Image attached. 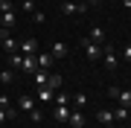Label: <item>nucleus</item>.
Listing matches in <instances>:
<instances>
[{"instance_id": "nucleus-1", "label": "nucleus", "mask_w": 131, "mask_h": 128, "mask_svg": "<svg viewBox=\"0 0 131 128\" xmlns=\"http://www.w3.org/2000/svg\"><path fill=\"white\" fill-rule=\"evenodd\" d=\"M82 50H84V55H88L90 61H102V47H99V44H93L90 38L82 41Z\"/></svg>"}, {"instance_id": "nucleus-2", "label": "nucleus", "mask_w": 131, "mask_h": 128, "mask_svg": "<svg viewBox=\"0 0 131 128\" xmlns=\"http://www.w3.org/2000/svg\"><path fill=\"white\" fill-rule=\"evenodd\" d=\"M108 96L119 99V105H122V108H128V111H131V90H119V87H111V90H108Z\"/></svg>"}, {"instance_id": "nucleus-3", "label": "nucleus", "mask_w": 131, "mask_h": 128, "mask_svg": "<svg viewBox=\"0 0 131 128\" xmlns=\"http://www.w3.org/2000/svg\"><path fill=\"white\" fill-rule=\"evenodd\" d=\"M102 64L108 67V70H117V50L108 47V44H105V50H102Z\"/></svg>"}, {"instance_id": "nucleus-4", "label": "nucleus", "mask_w": 131, "mask_h": 128, "mask_svg": "<svg viewBox=\"0 0 131 128\" xmlns=\"http://www.w3.org/2000/svg\"><path fill=\"white\" fill-rule=\"evenodd\" d=\"M61 12L64 15H84L88 12V3H73V0H67V3L61 6Z\"/></svg>"}, {"instance_id": "nucleus-5", "label": "nucleus", "mask_w": 131, "mask_h": 128, "mask_svg": "<svg viewBox=\"0 0 131 128\" xmlns=\"http://www.w3.org/2000/svg\"><path fill=\"white\" fill-rule=\"evenodd\" d=\"M18 52H20V55H38V41H35V38H26V41H20Z\"/></svg>"}, {"instance_id": "nucleus-6", "label": "nucleus", "mask_w": 131, "mask_h": 128, "mask_svg": "<svg viewBox=\"0 0 131 128\" xmlns=\"http://www.w3.org/2000/svg\"><path fill=\"white\" fill-rule=\"evenodd\" d=\"M67 125H70V128H84V125H88V119H84L82 111H70V119H67Z\"/></svg>"}, {"instance_id": "nucleus-7", "label": "nucleus", "mask_w": 131, "mask_h": 128, "mask_svg": "<svg viewBox=\"0 0 131 128\" xmlns=\"http://www.w3.org/2000/svg\"><path fill=\"white\" fill-rule=\"evenodd\" d=\"M52 119H56V122H67V119H70V108H67V105H56V108H52Z\"/></svg>"}, {"instance_id": "nucleus-8", "label": "nucleus", "mask_w": 131, "mask_h": 128, "mask_svg": "<svg viewBox=\"0 0 131 128\" xmlns=\"http://www.w3.org/2000/svg\"><path fill=\"white\" fill-rule=\"evenodd\" d=\"M50 55L56 58V61L67 58V44H64V41H56V44H52V50H50Z\"/></svg>"}, {"instance_id": "nucleus-9", "label": "nucleus", "mask_w": 131, "mask_h": 128, "mask_svg": "<svg viewBox=\"0 0 131 128\" xmlns=\"http://www.w3.org/2000/svg\"><path fill=\"white\" fill-rule=\"evenodd\" d=\"M35 61H38V70H50L56 58H52L50 52H38V55H35Z\"/></svg>"}, {"instance_id": "nucleus-10", "label": "nucleus", "mask_w": 131, "mask_h": 128, "mask_svg": "<svg viewBox=\"0 0 131 128\" xmlns=\"http://www.w3.org/2000/svg\"><path fill=\"white\" fill-rule=\"evenodd\" d=\"M15 20H18V15H15V9H12V12H0V26L12 29V26H15Z\"/></svg>"}, {"instance_id": "nucleus-11", "label": "nucleus", "mask_w": 131, "mask_h": 128, "mask_svg": "<svg viewBox=\"0 0 131 128\" xmlns=\"http://www.w3.org/2000/svg\"><path fill=\"white\" fill-rule=\"evenodd\" d=\"M96 122L99 125H111L114 122V111H96Z\"/></svg>"}, {"instance_id": "nucleus-12", "label": "nucleus", "mask_w": 131, "mask_h": 128, "mask_svg": "<svg viewBox=\"0 0 131 128\" xmlns=\"http://www.w3.org/2000/svg\"><path fill=\"white\" fill-rule=\"evenodd\" d=\"M88 38L93 41V44H105V29H102V26H93V29H90V35H88Z\"/></svg>"}, {"instance_id": "nucleus-13", "label": "nucleus", "mask_w": 131, "mask_h": 128, "mask_svg": "<svg viewBox=\"0 0 131 128\" xmlns=\"http://www.w3.org/2000/svg\"><path fill=\"white\" fill-rule=\"evenodd\" d=\"M38 99H41L44 105L52 102V87H38Z\"/></svg>"}, {"instance_id": "nucleus-14", "label": "nucleus", "mask_w": 131, "mask_h": 128, "mask_svg": "<svg viewBox=\"0 0 131 128\" xmlns=\"http://www.w3.org/2000/svg\"><path fill=\"white\" fill-rule=\"evenodd\" d=\"M73 105H76V111H84V105H88V93H82V90H79V93L73 96Z\"/></svg>"}, {"instance_id": "nucleus-15", "label": "nucleus", "mask_w": 131, "mask_h": 128, "mask_svg": "<svg viewBox=\"0 0 131 128\" xmlns=\"http://www.w3.org/2000/svg\"><path fill=\"white\" fill-rule=\"evenodd\" d=\"M18 47H20V41H15L12 35H9V38H3V50H6V52H18Z\"/></svg>"}, {"instance_id": "nucleus-16", "label": "nucleus", "mask_w": 131, "mask_h": 128, "mask_svg": "<svg viewBox=\"0 0 131 128\" xmlns=\"http://www.w3.org/2000/svg\"><path fill=\"white\" fill-rule=\"evenodd\" d=\"M47 79H50L47 70H35V85H38V87H47Z\"/></svg>"}, {"instance_id": "nucleus-17", "label": "nucleus", "mask_w": 131, "mask_h": 128, "mask_svg": "<svg viewBox=\"0 0 131 128\" xmlns=\"http://www.w3.org/2000/svg\"><path fill=\"white\" fill-rule=\"evenodd\" d=\"M9 64L15 67V70H20V64H24V55H20V52H9Z\"/></svg>"}, {"instance_id": "nucleus-18", "label": "nucleus", "mask_w": 131, "mask_h": 128, "mask_svg": "<svg viewBox=\"0 0 131 128\" xmlns=\"http://www.w3.org/2000/svg\"><path fill=\"white\" fill-rule=\"evenodd\" d=\"M20 111H35V102H32V96H20Z\"/></svg>"}, {"instance_id": "nucleus-19", "label": "nucleus", "mask_w": 131, "mask_h": 128, "mask_svg": "<svg viewBox=\"0 0 131 128\" xmlns=\"http://www.w3.org/2000/svg\"><path fill=\"white\" fill-rule=\"evenodd\" d=\"M47 87H61V76H56V73H50V79H47Z\"/></svg>"}, {"instance_id": "nucleus-20", "label": "nucleus", "mask_w": 131, "mask_h": 128, "mask_svg": "<svg viewBox=\"0 0 131 128\" xmlns=\"http://www.w3.org/2000/svg\"><path fill=\"white\" fill-rule=\"evenodd\" d=\"M12 79H15V73H12V70H0V85H9Z\"/></svg>"}, {"instance_id": "nucleus-21", "label": "nucleus", "mask_w": 131, "mask_h": 128, "mask_svg": "<svg viewBox=\"0 0 131 128\" xmlns=\"http://www.w3.org/2000/svg\"><path fill=\"white\" fill-rule=\"evenodd\" d=\"M12 117H15V111H12V108H0V125H3L6 119H12Z\"/></svg>"}, {"instance_id": "nucleus-22", "label": "nucleus", "mask_w": 131, "mask_h": 128, "mask_svg": "<svg viewBox=\"0 0 131 128\" xmlns=\"http://www.w3.org/2000/svg\"><path fill=\"white\" fill-rule=\"evenodd\" d=\"M114 119H128V108H122V105H119V108L114 111Z\"/></svg>"}, {"instance_id": "nucleus-23", "label": "nucleus", "mask_w": 131, "mask_h": 128, "mask_svg": "<svg viewBox=\"0 0 131 128\" xmlns=\"http://www.w3.org/2000/svg\"><path fill=\"white\" fill-rule=\"evenodd\" d=\"M24 12H26V15L35 12V3H32V0H24Z\"/></svg>"}, {"instance_id": "nucleus-24", "label": "nucleus", "mask_w": 131, "mask_h": 128, "mask_svg": "<svg viewBox=\"0 0 131 128\" xmlns=\"http://www.w3.org/2000/svg\"><path fill=\"white\" fill-rule=\"evenodd\" d=\"M0 12H12V0H0Z\"/></svg>"}, {"instance_id": "nucleus-25", "label": "nucleus", "mask_w": 131, "mask_h": 128, "mask_svg": "<svg viewBox=\"0 0 131 128\" xmlns=\"http://www.w3.org/2000/svg\"><path fill=\"white\" fill-rule=\"evenodd\" d=\"M32 20H35V24H44V12L35 9V12H32Z\"/></svg>"}, {"instance_id": "nucleus-26", "label": "nucleus", "mask_w": 131, "mask_h": 128, "mask_svg": "<svg viewBox=\"0 0 131 128\" xmlns=\"http://www.w3.org/2000/svg\"><path fill=\"white\" fill-rule=\"evenodd\" d=\"M67 102H70V99H67V93H58V96H56V105H67Z\"/></svg>"}, {"instance_id": "nucleus-27", "label": "nucleus", "mask_w": 131, "mask_h": 128, "mask_svg": "<svg viewBox=\"0 0 131 128\" xmlns=\"http://www.w3.org/2000/svg\"><path fill=\"white\" fill-rule=\"evenodd\" d=\"M0 108H9V96H3V93H0Z\"/></svg>"}, {"instance_id": "nucleus-28", "label": "nucleus", "mask_w": 131, "mask_h": 128, "mask_svg": "<svg viewBox=\"0 0 131 128\" xmlns=\"http://www.w3.org/2000/svg\"><path fill=\"white\" fill-rule=\"evenodd\" d=\"M122 55H125V61L131 64V44H128V47H125V52H122Z\"/></svg>"}, {"instance_id": "nucleus-29", "label": "nucleus", "mask_w": 131, "mask_h": 128, "mask_svg": "<svg viewBox=\"0 0 131 128\" xmlns=\"http://www.w3.org/2000/svg\"><path fill=\"white\" fill-rule=\"evenodd\" d=\"M122 6H125V9H128V12H131V0H122Z\"/></svg>"}, {"instance_id": "nucleus-30", "label": "nucleus", "mask_w": 131, "mask_h": 128, "mask_svg": "<svg viewBox=\"0 0 131 128\" xmlns=\"http://www.w3.org/2000/svg\"><path fill=\"white\" fill-rule=\"evenodd\" d=\"M0 47H3V38H0Z\"/></svg>"}, {"instance_id": "nucleus-31", "label": "nucleus", "mask_w": 131, "mask_h": 128, "mask_svg": "<svg viewBox=\"0 0 131 128\" xmlns=\"http://www.w3.org/2000/svg\"><path fill=\"white\" fill-rule=\"evenodd\" d=\"M128 18H131V12H128Z\"/></svg>"}]
</instances>
